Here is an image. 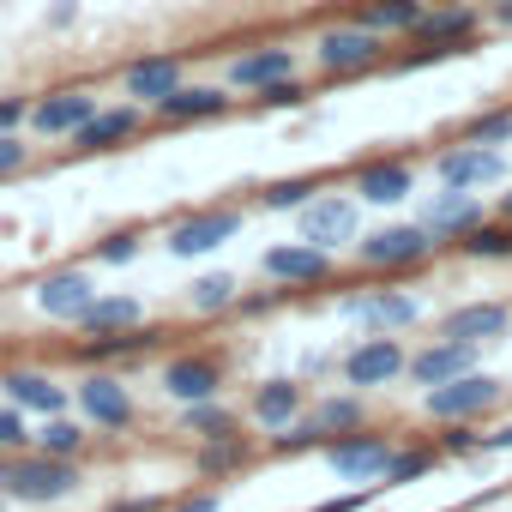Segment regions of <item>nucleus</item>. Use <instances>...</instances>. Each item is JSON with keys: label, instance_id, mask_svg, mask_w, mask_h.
<instances>
[{"label": "nucleus", "instance_id": "obj_1", "mask_svg": "<svg viewBox=\"0 0 512 512\" xmlns=\"http://www.w3.org/2000/svg\"><path fill=\"white\" fill-rule=\"evenodd\" d=\"M85 482L79 458H49V452H13L0 464V500H19V506H61L73 500Z\"/></svg>", "mask_w": 512, "mask_h": 512}, {"label": "nucleus", "instance_id": "obj_2", "mask_svg": "<svg viewBox=\"0 0 512 512\" xmlns=\"http://www.w3.org/2000/svg\"><path fill=\"white\" fill-rule=\"evenodd\" d=\"M500 398H506V386H500L494 374L470 368V374H458V380H446V386H428V392H422V410H428L434 422H482V416L500 410Z\"/></svg>", "mask_w": 512, "mask_h": 512}, {"label": "nucleus", "instance_id": "obj_3", "mask_svg": "<svg viewBox=\"0 0 512 512\" xmlns=\"http://www.w3.org/2000/svg\"><path fill=\"white\" fill-rule=\"evenodd\" d=\"M314 61H320V73L350 79V73H368V67L386 61V37L368 31V25H326L314 37Z\"/></svg>", "mask_w": 512, "mask_h": 512}, {"label": "nucleus", "instance_id": "obj_4", "mask_svg": "<svg viewBox=\"0 0 512 512\" xmlns=\"http://www.w3.org/2000/svg\"><path fill=\"white\" fill-rule=\"evenodd\" d=\"M434 247H440V241H434L422 223H386V229H374V235H356V260L374 266V272H404V266L434 260Z\"/></svg>", "mask_w": 512, "mask_h": 512}, {"label": "nucleus", "instance_id": "obj_5", "mask_svg": "<svg viewBox=\"0 0 512 512\" xmlns=\"http://www.w3.org/2000/svg\"><path fill=\"white\" fill-rule=\"evenodd\" d=\"M404 362H410V350H404L392 332H368L356 350H344L338 374H344V386H350V392H380V386L404 380Z\"/></svg>", "mask_w": 512, "mask_h": 512}, {"label": "nucleus", "instance_id": "obj_6", "mask_svg": "<svg viewBox=\"0 0 512 512\" xmlns=\"http://www.w3.org/2000/svg\"><path fill=\"white\" fill-rule=\"evenodd\" d=\"M73 404H79V416H85L97 434H121V428H133V416H139L127 380L109 374V368H91V374L73 386Z\"/></svg>", "mask_w": 512, "mask_h": 512}, {"label": "nucleus", "instance_id": "obj_7", "mask_svg": "<svg viewBox=\"0 0 512 512\" xmlns=\"http://www.w3.org/2000/svg\"><path fill=\"white\" fill-rule=\"evenodd\" d=\"M235 235H241V211H235V205H205V211L175 217L169 235H163V247L175 253V260H199V253H217V247L235 241Z\"/></svg>", "mask_w": 512, "mask_h": 512}, {"label": "nucleus", "instance_id": "obj_8", "mask_svg": "<svg viewBox=\"0 0 512 512\" xmlns=\"http://www.w3.org/2000/svg\"><path fill=\"white\" fill-rule=\"evenodd\" d=\"M392 446H398L392 434H362V428H350V434L326 440L320 452H326V470H332L338 482H356V488H368V482H380V470H386Z\"/></svg>", "mask_w": 512, "mask_h": 512}, {"label": "nucleus", "instance_id": "obj_9", "mask_svg": "<svg viewBox=\"0 0 512 512\" xmlns=\"http://www.w3.org/2000/svg\"><path fill=\"white\" fill-rule=\"evenodd\" d=\"M356 235H362V199L356 193H326V199L302 205V241L338 253V247H356Z\"/></svg>", "mask_w": 512, "mask_h": 512}, {"label": "nucleus", "instance_id": "obj_10", "mask_svg": "<svg viewBox=\"0 0 512 512\" xmlns=\"http://www.w3.org/2000/svg\"><path fill=\"white\" fill-rule=\"evenodd\" d=\"M338 314L350 320V326H362V332H404V326H416L422 320V302L410 296V290H356V296H344L338 302Z\"/></svg>", "mask_w": 512, "mask_h": 512}, {"label": "nucleus", "instance_id": "obj_11", "mask_svg": "<svg viewBox=\"0 0 512 512\" xmlns=\"http://www.w3.org/2000/svg\"><path fill=\"white\" fill-rule=\"evenodd\" d=\"M500 175H506L500 145L464 139V145H452V151L434 157V181H440V187H470V193H482V187H500Z\"/></svg>", "mask_w": 512, "mask_h": 512}, {"label": "nucleus", "instance_id": "obj_12", "mask_svg": "<svg viewBox=\"0 0 512 512\" xmlns=\"http://www.w3.org/2000/svg\"><path fill=\"white\" fill-rule=\"evenodd\" d=\"M266 278L278 284V290H308V284H326L332 278V253L326 247H314V241H278V247H266Z\"/></svg>", "mask_w": 512, "mask_h": 512}, {"label": "nucleus", "instance_id": "obj_13", "mask_svg": "<svg viewBox=\"0 0 512 512\" xmlns=\"http://www.w3.org/2000/svg\"><path fill=\"white\" fill-rule=\"evenodd\" d=\"M31 302L49 314V320H61V326H79V314L97 302V278L85 272V266H61V272H49V278H37V290H31Z\"/></svg>", "mask_w": 512, "mask_h": 512}, {"label": "nucleus", "instance_id": "obj_14", "mask_svg": "<svg viewBox=\"0 0 512 512\" xmlns=\"http://www.w3.org/2000/svg\"><path fill=\"white\" fill-rule=\"evenodd\" d=\"M91 115H97V91H91V85H67V91H49V97L31 103V133H43V139H73Z\"/></svg>", "mask_w": 512, "mask_h": 512}, {"label": "nucleus", "instance_id": "obj_15", "mask_svg": "<svg viewBox=\"0 0 512 512\" xmlns=\"http://www.w3.org/2000/svg\"><path fill=\"white\" fill-rule=\"evenodd\" d=\"M157 386H163L175 404H199V398H217V386H223V356H211V350H187V356H169V362H163V374H157Z\"/></svg>", "mask_w": 512, "mask_h": 512}, {"label": "nucleus", "instance_id": "obj_16", "mask_svg": "<svg viewBox=\"0 0 512 512\" xmlns=\"http://www.w3.org/2000/svg\"><path fill=\"white\" fill-rule=\"evenodd\" d=\"M482 217H488V211H482V199H476L470 187H440V193H428V205H422L416 223L446 247V241H458L464 229H476Z\"/></svg>", "mask_w": 512, "mask_h": 512}, {"label": "nucleus", "instance_id": "obj_17", "mask_svg": "<svg viewBox=\"0 0 512 512\" xmlns=\"http://www.w3.org/2000/svg\"><path fill=\"white\" fill-rule=\"evenodd\" d=\"M476 356H482V344H458V338H434V344H422L410 362H404V374H410V386H446V380H458V374H470L476 368Z\"/></svg>", "mask_w": 512, "mask_h": 512}, {"label": "nucleus", "instance_id": "obj_18", "mask_svg": "<svg viewBox=\"0 0 512 512\" xmlns=\"http://www.w3.org/2000/svg\"><path fill=\"white\" fill-rule=\"evenodd\" d=\"M0 392H7L13 410H37V416H61L73 404V392L55 374H43V368H7L0 374Z\"/></svg>", "mask_w": 512, "mask_h": 512}, {"label": "nucleus", "instance_id": "obj_19", "mask_svg": "<svg viewBox=\"0 0 512 512\" xmlns=\"http://www.w3.org/2000/svg\"><path fill=\"white\" fill-rule=\"evenodd\" d=\"M296 73H302V55H296V49H284V43L247 49V55H235V61H229V85H235V91H266V85L296 79Z\"/></svg>", "mask_w": 512, "mask_h": 512}, {"label": "nucleus", "instance_id": "obj_20", "mask_svg": "<svg viewBox=\"0 0 512 512\" xmlns=\"http://www.w3.org/2000/svg\"><path fill=\"white\" fill-rule=\"evenodd\" d=\"M302 410H308V386L302 380H260V386H253V398H247V422L266 428V434L290 428Z\"/></svg>", "mask_w": 512, "mask_h": 512}, {"label": "nucleus", "instance_id": "obj_21", "mask_svg": "<svg viewBox=\"0 0 512 512\" xmlns=\"http://www.w3.org/2000/svg\"><path fill=\"white\" fill-rule=\"evenodd\" d=\"M151 115L157 121H169V127H193V121H217V115H229V91L223 85H175L163 103H151Z\"/></svg>", "mask_w": 512, "mask_h": 512}, {"label": "nucleus", "instance_id": "obj_22", "mask_svg": "<svg viewBox=\"0 0 512 512\" xmlns=\"http://www.w3.org/2000/svg\"><path fill=\"white\" fill-rule=\"evenodd\" d=\"M512 332V308L506 302H464L440 320V338H458V344H500Z\"/></svg>", "mask_w": 512, "mask_h": 512}, {"label": "nucleus", "instance_id": "obj_23", "mask_svg": "<svg viewBox=\"0 0 512 512\" xmlns=\"http://www.w3.org/2000/svg\"><path fill=\"white\" fill-rule=\"evenodd\" d=\"M416 193V169L404 157H374L356 169V199L362 205H404Z\"/></svg>", "mask_w": 512, "mask_h": 512}, {"label": "nucleus", "instance_id": "obj_24", "mask_svg": "<svg viewBox=\"0 0 512 512\" xmlns=\"http://www.w3.org/2000/svg\"><path fill=\"white\" fill-rule=\"evenodd\" d=\"M139 121H145V109L139 103H115V109H103L97 103V115L67 139L73 151H115V145H127L133 133H139Z\"/></svg>", "mask_w": 512, "mask_h": 512}, {"label": "nucleus", "instance_id": "obj_25", "mask_svg": "<svg viewBox=\"0 0 512 512\" xmlns=\"http://www.w3.org/2000/svg\"><path fill=\"white\" fill-rule=\"evenodd\" d=\"M296 422H302V428H314V440L326 446V440H338V434L362 428V422H368V410H362V398H356V392H326V398H314Z\"/></svg>", "mask_w": 512, "mask_h": 512}, {"label": "nucleus", "instance_id": "obj_26", "mask_svg": "<svg viewBox=\"0 0 512 512\" xmlns=\"http://www.w3.org/2000/svg\"><path fill=\"white\" fill-rule=\"evenodd\" d=\"M476 25H482L476 7H428L422 25H416L410 37H416V43H440V49H470Z\"/></svg>", "mask_w": 512, "mask_h": 512}, {"label": "nucleus", "instance_id": "obj_27", "mask_svg": "<svg viewBox=\"0 0 512 512\" xmlns=\"http://www.w3.org/2000/svg\"><path fill=\"white\" fill-rule=\"evenodd\" d=\"M175 85H181V61H175V55H145V61L127 67V97H133L139 109L163 103Z\"/></svg>", "mask_w": 512, "mask_h": 512}, {"label": "nucleus", "instance_id": "obj_28", "mask_svg": "<svg viewBox=\"0 0 512 512\" xmlns=\"http://www.w3.org/2000/svg\"><path fill=\"white\" fill-rule=\"evenodd\" d=\"M133 326H145V302L139 296H97L79 314V332L85 338H109V332H133Z\"/></svg>", "mask_w": 512, "mask_h": 512}, {"label": "nucleus", "instance_id": "obj_29", "mask_svg": "<svg viewBox=\"0 0 512 512\" xmlns=\"http://www.w3.org/2000/svg\"><path fill=\"white\" fill-rule=\"evenodd\" d=\"M163 344V326H133V332H109V338H91L79 344V362H127V356H151Z\"/></svg>", "mask_w": 512, "mask_h": 512}, {"label": "nucleus", "instance_id": "obj_30", "mask_svg": "<svg viewBox=\"0 0 512 512\" xmlns=\"http://www.w3.org/2000/svg\"><path fill=\"white\" fill-rule=\"evenodd\" d=\"M247 464H253V440H247V434H223V440H199V446H193V470H199L205 482L235 476V470H247Z\"/></svg>", "mask_w": 512, "mask_h": 512}, {"label": "nucleus", "instance_id": "obj_31", "mask_svg": "<svg viewBox=\"0 0 512 512\" xmlns=\"http://www.w3.org/2000/svg\"><path fill=\"white\" fill-rule=\"evenodd\" d=\"M434 464H440V446H428V440H398L392 458H386V470H380V488H410V482L434 476Z\"/></svg>", "mask_w": 512, "mask_h": 512}, {"label": "nucleus", "instance_id": "obj_32", "mask_svg": "<svg viewBox=\"0 0 512 512\" xmlns=\"http://www.w3.org/2000/svg\"><path fill=\"white\" fill-rule=\"evenodd\" d=\"M422 13H428V0H362L356 25H368L380 37H410L422 25Z\"/></svg>", "mask_w": 512, "mask_h": 512}, {"label": "nucleus", "instance_id": "obj_33", "mask_svg": "<svg viewBox=\"0 0 512 512\" xmlns=\"http://www.w3.org/2000/svg\"><path fill=\"white\" fill-rule=\"evenodd\" d=\"M464 260H512V217H482L476 229H464L452 241Z\"/></svg>", "mask_w": 512, "mask_h": 512}, {"label": "nucleus", "instance_id": "obj_34", "mask_svg": "<svg viewBox=\"0 0 512 512\" xmlns=\"http://www.w3.org/2000/svg\"><path fill=\"white\" fill-rule=\"evenodd\" d=\"M235 302H241V278H235V272H205V278H193V290H187V314H199V320L229 314Z\"/></svg>", "mask_w": 512, "mask_h": 512}, {"label": "nucleus", "instance_id": "obj_35", "mask_svg": "<svg viewBox=\"0 0 512 512\" xmlns=\"http://www.w3.org/2000/svg\"><path fill=\"white\" fill-rule=\"evenodd\" d=\"M181 428H187L193 440H223V434H241V422H235V410H229V404H217V398H199V404H181Z\"/></svg>", "mask_w": 512, "mask_h": 512}, {"label": "nucleus", "instance_id": "obj_36", "mask_svg": "<svg viewBox=\"0 0 512 512\" xmlns=\"http://www.w3.org/2000/svg\"><path fill=\"white\" fill-rule=\"evenodd\" d=\"M31 446L37 452H49V458H79L85 452V428L61 410V416H43V428L31 434Z\"/></svg>", "mask_w": 512, "mask_h": 512}, {"label": "nucleus", "instance_id": "obj_37", "mask_svg": "<svg viewBox=\"0 0 512 512\" xmlns=\"http://www.w3.org/2000/svg\"><path fill=\"white\" fill-rule=\"evenodd\" d=\"M308 199H320V175H290V181H272V187L260 193L266 211H302Z\"/></svg>", "mask_w": 512, "mask_h": 512}, {"label": "nucleus", "instance_id": "obj_38", "mask_svg": "<svg viewBox=\"0 0 512 512\" xmlns=\"http://www.w3.org/2000/svg\"><path fill=\"white\" fill-rule=\"evenodd\" d=\"M464 139L476 145H512V109H482L464 121Z\"/></svg>", "mask_w": 512, "mask_h": 512}, {"label": "nucleus", "instance_id": "obj_39", "mask_svg": "<svg viewBox=\"0 0 512 512\" xmlns=\"http://www.w3.org/2000/svg\"><path fill=\"white\" fill-rule=\"evenodd\" d=\"M139 260V229H109L97 241V266H133Z\"/></svg>", "mask_w": 512, "mask_h": 512}, {"label": "nucleus", "instance_id": "obj_40", "mask_svg": "<svg viewBox=\"0 0 512 512\" xmlns=\"http://www.w3.org/2000/svg\"><path fill=\"white\" fill-rule=\"evenodd\" d=\"M253 103H260V109H302V103H308V85H302V73H296V79H278V85H266V91H253Z\"/></svg>", "mask_w": 512, "mask_h": 512}, {"label": "nucleus", "instance_id": "obj_41", "mask_svg": "<svg viewBox=\"0 0 512 512\" xmlns=\"http://www.w3.org/2000/svg\"><path fill=\"white\" fill-rule=\"evenodd\" d=\"M434 446H440V458H476V452H482V434H476L470 422H446V434H440Z\"/></svg>", "mask_w": 512, "mask_h": 512}, {"label": "nucleus", "instance_id": "obj_42", "mask_svg": "<svg viewBox=\"0 0 512 512\" xmlns=\"http://www.w3.org/2000/svg\"><path fill=\"white\" fill-rule=\"evenodd\" d=\"M31 446V428H25V410L0 404V452H25Z\"/></svg>", "mask_w": 512, "mask_h": 512}, {"label": "nucleus", "instance_id": "obj_43", "mask_svg": "<svg viewBox=\"0 0 512 512\" xmlns=\"http://www.w3.org/2000/svg\"><path fill=\"white\" fill-rule=\"evenodd\" d=\"M25 163H31V145L19 133H0V175H19Z\"/></svg>", "mask_w": 512, "mask_h": 512}, {"label": "nucleus", "instance_id": "obj_44", "mask_svg": "<svg viewBox=\"0 0 512 512\" xmlns=\"http://www.w3.org/2000/svg\"><path fill=\"white\" fill-rule=\"evenodd\" d=\"M19 127H31V97H0V133H19Z\"/></svg>", "mask_w": 512, "mask_h": 512}, {"label": "nucleus", "instance_id": "obj_45", "mask_svg": "<svg viewBox=\"0 0 512 512\" xmlns=\"http://www.w3.org/2000/svg\"><path fill=\"white\" fill-rule=\"evenodd\" d=\"M223 500H217V488H199V494H181L175 506H163V512H217Z\"/></svg>", "mask_w": 512, "mask_h": 512}, {"label": "nucleus", "instance_id": "obj_46", "mask_svg": "<svg viewBox=\"0 0 512 512\" xmlns=\"http://www.w3.org/2000/svg\"><path fill=\"white\" fill-rule=\"evenodd\" d=\"M368 506V488H356V494H332V500H320V506H308V512H362Z\"/></svg>", "mask_w": 512, "mask_h": 512}, {"label": "nucleus", "instance_id": "obj_47", "mask_svg": "<svg viewBox=\"0 0 512 512\" xmlns=\"http://www.w3.org/2000/svg\"><path fill=\"white\" fill-rule=\"evenodd\" d=\"M109 512H163V500H157V494H127V500H115Z\"/></svg>", "mask_w": 512, "mask_h": 512}, {"label": "nucleus", "instance_id": "obj_48", "mask_svg": "<svg viewBox=\"0 0 512 512\" xmlns=\"http://www.w3.org/2000/svg\"><path fill=\"white\" fill-rule=\"evenodd\" d=\"M49 25H55V31L79 25V0H55V7H49Z\"/></svg>", "mask_w": 512, "mask_h": 512}, {"label": "nucleus", "instance_id": "obj_49", "mask_svg": "<svg viewBox=\"0 0 512 512\" xmlns=\"http://www.w3.org/2000/svg\"><path fill=\"white\" fill-rule=\"evenodd\" d=\"M488 19H494L500 31H512V0H494V7H488Z\"/></svg>", "mask_w": 512, "mask_h": 512}, {"label": "nucleus", "instance_id": "obj_50", "mask_svg": "<svg viewBox=\"0 0 512 512\" xmlns=\"http://www.w3.org/2000/svg\"><path fill=\"white\" fill-rule=\"evenodd\" d=\"M500 217H512V193H500Z\"/></svg>", "mask_w": 512, "mask_h": 512}, {"label": "nucleus", "instance_id": "obj_51", "mask_svg": "<svg viewBox=\"0 0 512 512\" xmlns=\"http://www.w3.org/2000/svg\"><path fill=\"white\" fill-rule=\"evenodd\" d=\"M7 458H13V452H0V464H7Z\"/></svg>", "mask_w": 512, "mask_h": 512}, {"label": "nucleus", "instance_id": "obj_52", "mask_svg": "<svg viewBox=\"0 0 512 512\" xmlns=\"http://www.w3.org/2000/svg\"><path fill=\"white\" fill-rule=\"evenodd\" d=\"M0 512H7V506H0Z\"/></svg>", "mask_w": 512, "mask_h": 512}, {"label": "nucleus", "instance_id": "obj_53", "mask_svg": "<svg viewBox=\"0 0 512 512\" xmlns=\"http://www.w3.org/2000/svg\"><path fill=\"white\" fill-rule=\"evenodd\" d=\"M488 7H494V0H488Z\"/></svg>", "mask_w": 512, "mask_h": 512}]
</instances>
